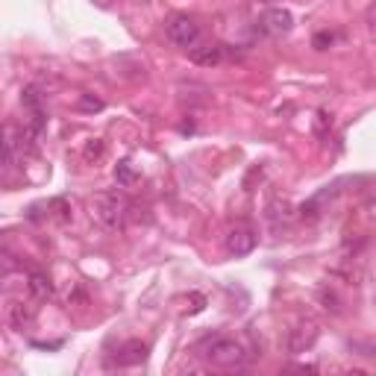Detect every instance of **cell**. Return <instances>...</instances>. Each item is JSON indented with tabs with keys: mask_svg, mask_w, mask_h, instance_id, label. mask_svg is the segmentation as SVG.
<instances>
[{
	"mask_svg": "<svg viewBox=\"0 0 376 376\" xmlns=\"http://www.w3.org/2000/svg\"><path fill=\"white\" fill-rule=\"evenodd\" d=\"M332 33H321V35H314V47L318 50H326V45H332Z\"/></svg>",
	"mask_w": 376,
	"mask_h": 376,
	"instance_id": "cell-14",
	"label": "cell"
},
{
	"mask_svg": "<svg viewBox=\"0 0 376 376\" xmlns=\"http://www.w3.org/2000/svg\"><path fill=\"white\" fill-rule=\"evenodd\" d=\"M165 33H168V38L176 45V47H197L200 45V24L194 21V18H188V15H173V18H168V24H165Z\"/></svg>",
	"mask_w": 376,
	"mask_h": 376,
	"instance_id": "cell-3",
	"label": "cell"
},
{
	"mask_svg": "<svg viewBox=\"0 0 376 376\" xmlns=\"http://www.w3.org/2000/svg\"><path fill=\"white\" fill-rule=\"evenodd\" d=\"M115 180H118V186H124V188H130V186L138 183V173L132 171V162H130V159H124V162L115 165Z\"/></svg>",
	"mask_w": 376,
	"mask_h": 376,
	"instance_id": "cell-11",
	"label": "cell"
},
{
	"mask_svg": "<svg viewBox=\"0 0 376 376\" xmlns=\"http://www.w3.org/2000/svg\"><path fill=\"white\" fill-rule=\"evenodd\" d=\"M203 359L212 368H224V370H235V368H244L250 362V353L239 338H209L203 347Z\"/></svg>",
	"mask_w": 376,
	"mask_h": 376,
	"instance_id": "cell-2",
	"label": "cell"
},
{
	"mask_svg": "<svg viewBox=\"0 0 376 376\" xmlns=\"http://www.w3.org/2000/svg\"><path fill=\"white\" fill-rule=\"evenodd\" d=\"M0 159H4V132H0Z\"/></svg>",
	"mask_w": 376,
	"mask_h": 376,
	"instance_id": "cell-15",
	"label": "cell"
},
{
	"mask_svg": "<svg viewBox=\"0 0 376 376\" xmlns=\"http://www.w3.org/2000/svg\"><path fill=\"white\" fill-rule=\"evenodd\" d=\"M30 294L35 297V300H47V297L53 294V285L45 273H30Z\"/></svg>",
	"mask_w": 376,
	"mask_h": 376,
	"instance_id": "cell-9",
	"label": "cell"
},
{
	"mask_svg": "<svg viewBox=\"0 0 376 376\" xmlns=\"http://www.w3.org/2000/svg\"><path fill=\"white\" fill-rule=\"evenodd\" d=\"M259 24H262V30L268 35H285L294 27V15L288 9H268Z\"/></svg>",
	"mask_w": 376,
	"mask_h": 376,
	"instance_id": "cell-6",
	"label": "cell"
},
{
	"mask_svg": "<svg viewBox=\"0 0 376 376\" xmlns=\"http://www.w3.org/2000/svg\"><path fill=\"white\" fill-rule=\"evenodd\" d=\"M147 359V344L142 341H130L121 353H118V365L127 368V365H142Z\"/></svg>",
	"mask_w": 376,
	"mask_h": 376,
	"instance_id": "cell-8",
	"label": "cell"
},
{
	"mask_svg": "<svg viewBox=\"0 0 376 376\" xmlns=\"http://www.w3.org/2000/svg\"><path fill=\"white\" fill-rule=\"evenodd\" d=\"M80 109L83 112H101L103 109V101H97V97H91V94H83L80 97Z\"/></svg>",
	"mask_w": 376,
	"mask_h": 376,
	"instance_id": "cell-12",
	"label": "cell"
},
{
	"mask_svg": "<svg viewBox=\"0 0 376 376\" xmlns=\"http://www.w3.org/2000/svg\"><path fill=\"white\" fill-rule=\"evenodd\" d=\"M227 250L232 253V256H247V253H253L256 250V232L250 229V227H232L229 232H227Z\"/></svg>",
	"mask_w": 376,
	"mask_h": 376,
	"instance_id": "cell-5",
	"label": "cell"
},
{
	"mask_svg": "<svg viewBox=\"0 0 376 376\" xmlns=\"http://www.w3.org/2000/svg\"><path fill=\"white\" fill-rule=\"evenodd\" d=\"M318 324L314 321H300L291 332H288V350L291 353H306V350H312V344L318 341Z\"/></svg>",
	"mask_w": 376,
	"mask_h": 376,
	"instance_id": "cell-4",
	"label": "cell"
},
{
	"mask_svg": "<svg viewBox=\"0 0 376 376\" xmlns=\"http://www.w3.org/2000/svg\"><path fill=\"white\" fill-rule=\"evenodd\" d=\"M127 215H130V200L118 191H103L91 197V217L103 229L118 232L127 227Z\"/></svg>",
	"mask_w": 376,
	"mask_h": 376,
	"instance_id": "cell-1",
	"label": "cell"
},
{
	"mask_svg": "<svg viewBox=\"0 0 376 376\" xmlns=\"http://www.w3.org/2000/svg\"><path fill=\"white\" fill-rule=\"evenodd\" d=\"M91 156H94V159H97V156H103V142H101V138H94V142L86 147V159H91Z\"/></svg>",
	"mask_w": 376,
	"mask_h": 376,
	"instance_id": "cell-13",
	"label": "cell"
},
{
	"mask_svg": "<svg viewBox=\"0 0 376 376\" xmlns=\"http://www.w3.org/2000/svg\"><path fill=\"white\" fill-rule=\"evenodd\" d=\"M33 318H35V309H33L30 303H15V306H12V326H15V329L30 326Z\"/></svg>",
	"mask_w": 376,
	"mask_h": 376,
	"instance_id": "cell-10",
	"label": "cell"
},
{
	"mask_svg": "<svg viewBox=\"0 0 376 376\" xmlns=\"http://www.w3.org/2000/svg\"><path fill=\"white\" fill-rule=\"evenodd\" d=\"M191 62L194 65H200V68H212V65H221V59H224V47H217V45H200V47H191Z\"/></svg>",
	"mask_w": 376,
	"mask_h": 376,
	"instance_id": "cell-7",
	"label": "cell"
}]
</instances>
